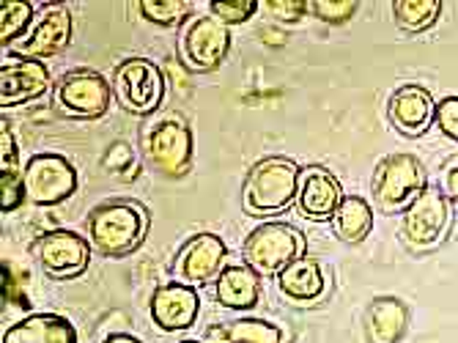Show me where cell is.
<instances>
[{"label": "cell", "mask_w": 458, "mask_h": 343, "mask_svg": "<svg viewBox=\"0 0 458 343\" xmlns=\"http://www.w3.org/2000/svg\"><path fill=\"white\" fill-rule=\"evenodd\" d=\"M300 165L288 157H264L259 159L242 184V209L250 218H269L285 211L297 201Z\"/></svg>", "instance_id": "6da1fadb"}, {"label": "cell", "mask_w": 458, "mask_h": 343, "mask_svg": "<svg viewBox=\"0 0 458 343\" xmlns=\"http://www.w3.org/2000/svg\"><path fill=\"white\" fill-rule=\"evenodd\" d=\"M148 211L138 201H107L89 214V242L102 255H127L148 234Z\"/></svg>", "instance_id": "7a4b0ae2"}, {"label": "cell", "mask_w": 458, "mask_h": 343, "mask_svg": "<svg viewBox=\"0 0 458 343\" xmlns=\"http://www.w3.org/2000/svg\"><path fill=\"white\" fill-rule=\"evenodd\" d=\"M305 234L288 223H261L253 234L244 239L242 259L250 270L259 275H280L288 264L305 255Z\"/></svg>", "instance_id": "3957f363"}, {"label": "cell", "mask_w": 458, "mask_h": 343, "mask_svg": "<svg viewBox=\"0 0 458 343\" xmlns=\"http://www.w3.org/2000/svg\"><path fill=\"white\" fill-rule=\"evenodd\" d=\"M426 187H428V174L423 162L406 151L385 157L370 179L373 203L387 214L403 211Z\"/></svg>", "instance_id": "277c9868"}, {"label": "cell", "mask_w": 458, "mask_h": 343, "mask_svg": "<svg viewBox=\"0 0 458 343\" xmlns=\"http://www.w3.org/2000/svg\"><path fill=\"white\" fill-rule=\"evenodd\" d=\"M453 220L450 201L439 187H426L418 198H414L403 211H401V236L409 250H434L442 244L447 228Z\"/></svg>", "instance_id": "5b68a950"}, {"label": "cell", "mask_w": 458, "mask_h": 343, "mask_svg": "<svg viewBox=\"0 0 458 343\" xmlns=\"http://www.w3.org/2000/svg\"><path fill=\"white\" fill-rule=\"evenodd\" d=\"M143 154L154 170H159L168 179H182L195 154V138L190 124L179 116H168L157 121L143 138Z\"/></svg>", "instance_id": "8992f818"}, {"label": "cell", "mask_w": 458, "mask_h": 343, "mask_svg": "<svg viewBox=\"0 0 458 343\" xmlns=\"http://www.w3.org/2000/svg\"><path fill=\"white\" fill-rule=\"evenodd\" d=\"M113 94L132 116H151L165 99V74L148 58H127L113 72Z\"/></svg>", "instance_id": "52a82bcc"}, {"label": "cell", "mask_w": 458, "mask_h": 343, "mask_svg": "<svg viewBox=\"0 0 458 343\" xmlns=\"http://www.w3.org/2000/svg\"><path fill=\"white\" fill-rule=\"evenodd\" d=\"M231 50V28L212 14L187 20L179 36V56L182 64L195 74L217 72Z\"/></svg>", "instance_id": "ba28073f"}, {"label": "cell", "mask_w": 458, "mask_h": 343, "mask_svg": "<svg viewBox=\"0 0 458 343\" xmlns=\"http://www.w3.org/2000/svg\"><path fill=\"white\" fill-rule=\"evenodd\" d=\"M22 179H25L28 201L36 206L64 203L77 190L74 165L64 154H53V151L33 154L22 167Z\"/></svg>", "instance_id": "9c48e42d"}, {"label": "cell", "mask_w": 458, "mask_h": 343, "mask_svg": "<svg viewBox=\"0 0 458 343\" xmlns=\"http://www.w3.org/2000/svg\"><path fill=\"white\" fill-rule=\"evenodd\" d=\"M113 99V82L94 69L66 72L55 85V102L69 118L94 121L102 118Z\"/></svg>", "instance_id": "30bf717a"}, {"label": "cell", "mask_w": 458, "mask_h": 343, "mask_svg": "<svg viewBox=\"0 0 458 343\" xmlns=\"http://www.w3.org/2000/svg\"><path fill=\"white\" fill-rule=\"evenodd\" d=\"M33 253L41 270L58 280L80 278L91 264V242H86V236L66 231V228L41 234L33 244Z\"/></svg>", "instance_id": "8fae6325"}, {"label": "cell", "mask_w": 458, "mask_h": 343, "mask_svg": "<svg viewBox=\"0 0 458 343\" xmlns=\"http://www.w3.org/2000/svg\"><path fill=\"white\" fill-rule=\"evenodd\" d=\"M225 255H228V247L217 234H209V231L195 234L192 239L184 242V247L174 259V267H171L174 280L192 286V288L212 283L225 267Z\"/></svg>", "instance_id": "7c38bea8"}, {"label": "cell", "mask_w": 458, "mask_h": 343, "mask_svg": "<svg viewBox=\"0 0 458 343\" xmlns=\"http://www.w3.org/2000/svg\"><path fill=\"white\" fill-rule=\"evenodd\" d=\"M53 85L50 69L45 61L17 58L0 66V107L9 110L14 105H28L41 99Z\"/></svg>", "instance_id": "4fadbf2b"}, {"label": "cell", "mask_w": 458, "mask_h": 343, "mask_svg": "<svg viewBox=\"0 0 458 343\" xmlns=\"http://www.w3.org/2000/svg\"><path fill=\"white\" fill-rule=\"evenodd\" d=\"M72 33H74L72 12L64 4H50L45 12H41L30 36L17 45V56L33 58V61L53 58L72 45Z\"/></svg>", "instance_id": "5bb4252c"}, {"label": "cell", "mask_w": 458, "mask_h": 343, "mask_svg": "<svg viewBox=\"0 0 458 343\" xmlns=\"http://www.w3.org/2000/svg\"><path fill=\"white\" fill-rule=\"evenodd\" d=\"M344 190L341 182L335 179V174L321 165H308L300 170V187H297V206L305 218L310 220H332V214L338 211L341 201H344Z\"/></svg>", "instance_id": "9a60e30c"}, {"label": "cell", "mask_w": 458, "mask_h": 343, "mask_svg": "<svg viewBox=\"0 0 458 343\" xmlns=\"http://www.w3.org/2000/svg\"><path fill=\"white\" fill-rule=\"evenodd\" d=\"M437 113V99L431 97L423 85H401V89L390 97L387 102V116L390 124L403 135V138H420L431 130Z\"/></svg>", "instance_id": "2e32d148"}, {"label": "cell", "mask_w": 458, "mask_h": 343, "mask_svg": "<svg viewBox=\"0 0 458 343\" xmlns=\"http://www.w3.org/2000/svg\"><path fill=\"white\" fill-rule=\"evenodd\" d=\"M200 296L198 288L184 283H165L151 294V319L165 332H184L198 322Z\"/></svg>", "instance_id": "e0dca14e"}, {"label": "cell", "mask_w": 458, "mask_h": 343, "mask_svg": "<svg viewBox=\"0 0 458 343\" xmlns=\"http://www.w3.org/2000/svg\"><path fill=\"white\" fill-rule=\"evenodd\" d=\"M215 299L228 311H253L261 299V275L247 264H225L215 280Z\"/></svg>", "instance_id": "ac0fdd59"}, {"label": "cell", "mask_w": 458, "mask_h": 343, "mask_svg": "<svg viewBox=\"0 0 458 343\" xmlns=\"http://www.w3.org/2000/svg\"><path fill=\"white\" fill-rule=\"evenodd\" d=\"M277 288H280L283 296L291 299V303L310 305V303H318V299L327 294L329 278H327L324 267L316 259L302 255V259H297L294 264H288L277 275Z\"/></svg>", "instance_id": "d6986e66"}, {"label": "cell", "mask_w": 458, "mask_h": 343, "mask_svg": "<svg viewBox=\"0 0 458 343\" xmlns=\"http://www.w3.org/2000/svg\"><path fill=\"white\" fill-rule=\"evenodd\" d=\"M4 343H77V330L58 313H30L6 330Z\"/></svg>", "instance_id": "ffe728a7"}, {"label": "cell", "mask_w": 458, "mask_h": 343, "mask_svg": "<svg viewBox=\"0 0 458 343\" xmlns=\"http://www.w3.org/2000/svg\"><path fill=\"white\" fill-rule=\"evenodd\" d=\"M203 343H285L283 327L267 319H233L223 324H212L203 335Z\"/></svg>", "instance_id": "44dd1931"}, {"label": "cell", "mask_w": 458, "mask_h": 343, "mask_svg": "<svg viewBox=\"0 0 458 343\" xmlns=\"http://www.w3.org/2000/svg\"><path fill=\"white\" fill-rule=\"evenodd\" d=\"M409 327V308L398 296H377L368 305V335L373 343H398Z\"/></svg>", "instance_id": "7402d4cb"}, {"label": "cell", "mask_w": 458, "mask_h": 343, "mask_svg": "<svg viewBox=\"0 0 458 343\" xmlns=\"http://www.w3.org/2000/svg\"><path fill=\"white\" fill-rule=\"evenodd\" d=\"M332 231L346 244H360L365 236L373 231V209L365 198L360 195H346L338 206V211L332 214Z\"/></svg>", "instance_id": "603a6c76"}, {"label": "cell", "mask_w": 458, "mask_h": 343, "mask_svg": "<svg viewBox=\"0 0 458 343\" xmlns=\"http://www.w3.org/2000/svg\"><path fill=\"white\" fill-rule=\"evenodd\" d=\"M439 14H442L439 0H395L393 4V20L398 30L409 36L426 33L428 28H434Z\"/></svg>", "instance_id": "cb8c5ba5"}, {"label": "cell", "mask_w": 458, "mask_h": 343, "mask_svg": "<svg viewBox=\"0 0 458 343\" xmlns=\"http://www.w3.org/2000/svg\"><path fill=\"white\" fill-rule=\"evenodd\" d=\"M33 22V4L28 0H0V45L9 47Z\"/></svg>", "instance_id": "d4e9b609"}, {"label": "cell", "mask_w": 458, "mask_h": 343, "mask_svg": "<svg viewBox=\"0 0 458 343\" xmlns=\"http://www.w3.org/2000/svg\"><path fill=\"white\" fill-rule=\"evenodd\" d=\"M192 6L184 0H140V14L157 28H174L190 17Z\"/></svg>", "instance_id": "484cf974"}, {"label": "cell", "mask_w": 458, "mask_h": 343, "mask_svg": "<svg viewBox=\"0 0 458 343\" xmlns=\"http://www.w3.org/2000/svg\"><path fill=\"white\" fill-rule=\"evenodd\" d=\"M259 12L256 0H212L209 14L217 17L225 25H242Z\"/></svg>", "instance_id": "4316f807"}, {"label": "cell", "mask_w": 458, "mask_h": 343, "mask_svg": "<svg viewBox=\"0 0 458 343\" xmlns=\"http://www.w3.org/2000/svg\"><path fill=\"white\" fill-rule=\"evenodd\" d=\"M308 6L321 22L344 25V22H349L354 17L360 4H357V0H313V4H308Z\"/></svg>", "instance_id": "83f0119b"}, {"label": "cell", "mask_w": 458, "mask_h": 343, "mask_svg": "<svg viewBox=\"0 0 458 343\" xmlns=\"http://www.w3.org/2000/svg\"><path fill=\"white\" fill-rule=\"evenodd\" d=\"M28 201V193H25V179L20 170H4L0 174V209L4 211H14L20 209L22 203Z\"/></svg>", "instance_id": "f1b7e54d"}, {"label": "cell", "mask_w": 458, "mask_h": 343, "mask_svg": "<svg viewBox=\"0 0 458 343\" xmlns=\"http://www.w3.org/2000/svg\"><path fill=\"white\" fill-rule=\"evenodd\" d=\"M434 121H437L439 133H442L447 141H455V143H458V97H445V99H439V102H437Z\"/></svg>", "instance_id": "f546056e"}, {"label": "cell", "mask_w": 458, "mask_h": 343, "mask_svg": "<svg viewBox=\"0 0 458 343\" xmlns=\"http://www.w3.org/2000/svg\"><path fill=\"white\" fill-rule=\"evenodd\" d=\"M267 9L277 22H300L310 12L305 0H269Z\"/></svg>", "instance_id": "4dcf8cb0"}, {"label": "cell", "mask_w": 458, "mask_h": 343, "mask_svg": "<svg viewBox=\"0 0 458 343\" xmlns=\"http://www.w3.org/2000/svg\"><path fill=\"white\" fill-rule=\"evenodd\" d=\"M20 154V146L9 130V121H4V126H0V165H4V170H12L14 167V159Z\"/></svg>", "instance_id": "1f68e13d"}, {"label": "cell", "mask_w": 458, "mask_h": 343, "mask_svg": "<svg viewBox=\"0 0 458 343\" xmlns=\"http://www.w3.org/2000/svg\"><path fill=\"white\" fill-rule=\"evenodd\" d=\"M442 193L447 195L450 203H458V162L445 174V187H442Z\"/></svg>", "instance_id": "d6a6232c"}, {"label": "cell", "mask_w": 458, "mask_h": 343, "mask_svg": "<svg viewBox=\"0 0 458 343\" xmlns=\"http://www.w3.org/2000/svg\"><path fill=\"white\" fill-rule=\"evenodd\" d=\"M102 343H140L135 335H130V332H113V335H107Z\"/></svg>", "instance_id": "836d02e7"}, {"label": "cell", "mask_w": 458, "mask_h": 343, "mask_svg": "<svg viewBox=\"0 0 458 343\" xmlns=\"http://www.w3.org/2000/svg\"><path fill=\"white\" fill-rule=\"evenodd\" d=\"M179 343H200V340H179Z\"/></svg>", "instance_id": "e575fe53"}]
</instances>
